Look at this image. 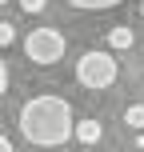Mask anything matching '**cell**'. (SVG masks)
I'll return each mask as SVG.
<instances>
[{
    "mask_svg": "<svg viewBox=\"0 0 144 152\" xmlns=\"http://www.w3.org/2000/svg\"><path fill=\"white\" fill-rule=\"evenodd\" d=\"M20 132L28 144L36 148H60L64 140H76V116H72V104L64 96H32L24 100L20 108Z\"/></svg>",
    "mask_w": 144,
    "mask_h": 152,
    "instance_id": "6da1fadb",
    "label": "cell"
},
{
    "mask_svg": "<svg viewBox=\"0 0 144 152\" xmlns=\"http://www.w3.org/2000/svg\"><path fill=\"white\" fill-rule=\"evenodd\" d=\"M12 40H16V28H12L8 20H0V48H8Z\"/></svg>",
    "mask_w": 144,
    "mask_h": 152,
    "instance_id": "ba28073f",
    "label": "cell"
},
{
    "mask_svg": "<svg viewBox=\"0 0 144 152\" xmlns=\"http://www.w3.org/2000/svg\"><path fill=\"white\" fill-rule=\"evenodd\" d=\"M0 4H8V0H0Z\"/></svg>",
    "mask_w": 144,
    "mask_h": 152,
    "instance_id": "4fadbf2b",
    "label": "cell"
},
{
    "mask_svg": "<svg viewBox=\"0 0 144 152\" xmlns=\"http://www.w3.org/2000/svg\"><path fill=\"white\" fill-rule=\"evenodd\" d=\"M64 32L60 28H32L28 36H24V56H28L32 64H56L64 56Z\"/></svg>",
    "mask_w": 144,
    "mask_h": 152,
    "instance_id": "3957f363",
    "label": "cell"
},
{
    "mask_svg": "<svg viewBox=\"0 0 144 152\" xmlns=\"http://www.w3.org/2000/svg\"><path fill=\"white\" fill-rule=\"evenodd\" d=\"M4 92H8V64H4V56H0V100H4Z\"/></svg>",
    "mask_w": 144,
    "mask_h": 152,
    "instance_id": "30bf717a",
    "label": "cell"
},
{
    "mask_svg": "<svg viewBox=\"0 0 144 152\" xmlns=\"http://www.w3.org/2000/svg\"><path fill=\"white\" fill-rule=\"evenodd\" d=\"M140 16H144V4H140Z\"/></svg>",
    "mask_w": 144,
    "mask_h": 152,
    "instance_id": "7c38bea8",
    "label": "cell"
},
{
    "mask_svg": "<svg viewBox=\"0 0 144 152\" xmlns=\"http://www.w3.org/2000/svg\"><path fill=\"white\" fill-rule=\"evenodd\" d=\"M0 152H16V148H12V140H8V136H0Z\"/></svg>",
    "mask_w": 144,
    "mask_h": 152,
    "instance_id": "8fae6325",
    "label": "cell"
},
{
    "mask_svg": "<svg viewBox=\"0 0 144 152\" xmlns=\"http://www.w3.org/2000/svg\"><path fill=\"white\" fill-rule=\"evenodd\" d=\"M100 136H104V124H100L96 116L76 120V140H80V144H100Z\"/></svg>",
    "mask_w": 144,
    "mask_h": 152,
    "instance_id": "277c9868",
    "label": "cell"
},
{
    "mask_svg": "<svg viewBox=\"0 0 144 152\" xmlns=\"http://www.w3.org/2000/svg\"><path fill=\"white\" fill-rule=\"evenodd\" d=\"M124 124L136 128V132H144V104H128L124 108Z\"/></svg>",
    "mask_w": 144,
    "mask_h": 152,
    "instance_id": "52a82bcc",
    "label": "cell"
},
{
    "mask_svg": "<svg viewBox=\"0 0 144 152\" xmlns=\"http://www.w3.org/2000/svg\"><path fill=\"white\" fill-rule=\"evenodd\" d=\"M44 4H48V0H20V8H24V12H44Z\"/></svg>",
    "mask_w": 144,
    "mask_h": 152,
    "instance_id": "9c48e42d",
    "label": "cell"
},
{
    "mask_svg": "<svg viewBox=\"0 0 144 152\" xmlns=\"http://www.w3.org/2000/svg\"><path fill=\"white\" fill-rule=\"evenodd\" d=\"M116 76H120V64H116L112 52H84L80 64H76V80L84 84V88H112Z\"/></svg>",
    "mask_w": 144,
    "mask_h": 152,
    "instance_id": "7a4b0ae2",
    "label": "cell"
},
{
    "mask_svg": "<svg viewBox=\"0 0 144 152\" xmlns=\"http://www.w3.org/2000/svg\"><path fill=\"white\" fill-rule=\"evenodd\" d=\"M132 40H136V32H132L128 24H116V28L108 32V44H112L116 52H124V48H132Z\"/></svg>",
    "mask_w": 144,
    "mask_h": 152,
    "instance_id": "5b68a950",
    "label": "cell"
},
{
    "mask_svg": "<svg viewBox=\"0 0 144 152\" xmlns=\"http://www.w3.org/2000/svg\"><path fill=\"white\" fill-rule=\"evenodd\" d=\"M64 4L80 8V12H104V8H116V4H124V0H64Z\"/></svg>",
    "mask_w": 144,
    "mask_h": 152,
    "instance_id": "8992f818",
    "label": "cell"
}]
</instances>
